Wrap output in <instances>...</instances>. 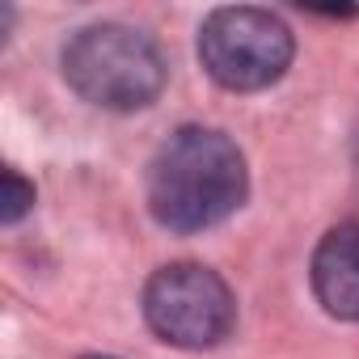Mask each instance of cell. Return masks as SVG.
<instances>
[{
  "label": "cell",
  "instance_id": "1",
  "mask_svg": "<svg viewBox=\"0 0 359 359\" xmlns=\"http://www.w3.org/2000/svg\"><path fill=\"white\" fill-rule=\"evenodd\" d=\"M245 191V156L216 127H177L148 165V208L173 233H203L229 220Z\"/></svg>",
  "mask_w": 359,
  "mask_h": 359
},
{
  "label": "cell",
  "instance_id": "2",
  "mask_svg": "<svg viewBox=\"0 0 359 359\" xmlns=\"http://www.w3.org/2000/svg\"><path fill=\"white\" fill-rule=\"evenodd\" d=\"M60 64H64V81L89 106L118 110V114L152 106L169 76L161 47L144 30H131L118 22L76 30Z\"/></svg>",
  "mask_w": 359,
  "mask_h": 359
},
{
  "label": "cell",
  "instance_id": "3",
  "mask_svg": "<svg viewBox=\"0 0 359 359\" xmlns=\"http://www.w3.org/2000/svg\"><path fill=\"white\" fill-rule=\"evenodd\" d=\"M292 30L271 9L229 5L208 13L199 30V60L208 76L233 93H254L275 85L292 64Z\"/></svg>",
  "mask_w": 359,
  "mask_h": 359
},
{
  "label": "cell",
  "instance_id": "4",
  "mask_svg": "<svg viewBox=\"0 0 359 359\" xmlns=\"http://www.w3.org/2000/svg\"><path fill=\"white\" fill-rule=\"evenodd\" d=\"M144 321L169 346L208 351L229 338L237 321V300L212 266L169 262L144 283Z\"/></svg>",
  "mask_w": 359,
  "mask_h": 359
},
{
  "label": "cell",
  "instance_id": "5",
  "mask_svg": "<svg viewBox=\"0 0 359 359\" xmlns=\"http://www.w3.org/2000/svg\"><path fill=\"white\" fill-rule=\"evenodd\" d=\"M313 292L338 321H359V224H338L313 254Z\"/></svg>",
  "mask_w": 359,
  "mask_h": 359
},
{
  "label": "cell",
  "instance_id": "6",
  "mask_svg": "<svg viewBox=\"0 0 359 359\" xmlns=\"http://www.w3.org/2000/svg\"><path fill=\"white\" fill-rule=\"evenodd\" d=\"M34 208V187L18 169H5V195H0V220L5 224H18L26 212Z\"/></svg>",
  "mask_w": 359,
  "mask_h": 359
},
{
  "label": "cell",
  "instance_id": "7",
  "mask_svg": "<svg viewBox=\"0 0 359 359\" xmlns=\"http://www.w3.org/2000/svg\"><path fill=\"white\" fill-rule=\"evenodd\" d=\"M102 359H110V355H102Z\"/></svg>",
  "mask_w": 359,
  "mask_h": 359
}]
</instances>
